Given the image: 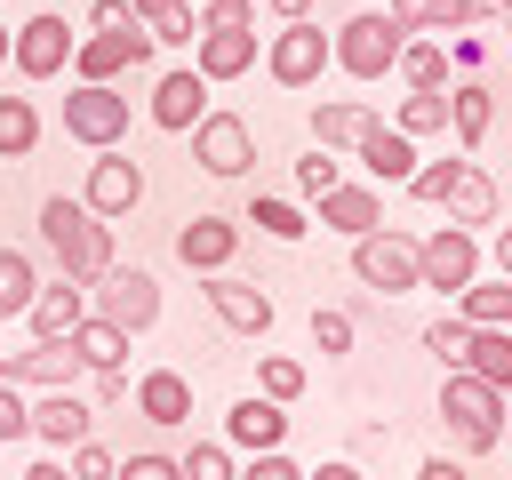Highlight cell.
Here are the masks:
<instances>
[{"instance_id":"d6986e66","label":"cell","mask_w":512,"mask_h":480,"mask_svg":"<svg viewBox=\"0 0 512 480\" xmlns=\"http://www.w3.org/2000/svg\"><path fill=\"white\" fill-rule=\"evenodd\" d=\"M240 256V224L232 216H192V224H176V264L184 272H224Z\"/></svg>"},{"instance_id":"816d5d0a","label":"cell","mask_w":512,"mask_h":480,"mask_svg":"<svg viewBox=\"0 0 512 480\" xmlns=\"http://www.w3.org/2000/svg\"><path fill=\"white\" fill-rule=\"evenodd\" d=\"M264 8H272L280 24H288V16H312V0H264Z\"/></svg>"},{"instance_id":"681fc988","label":"cell","mask_w":512,"mask_h":480,"mask_svg":"<svg viewBox=\"0 0 512 480\" xmlns=\"http://www.w3.org/2000/svg\"><path fill=\"white\" fill-rule=\"evenodd\" d=\"M416 480H464V456H424Z\"/></svg>"},{"instance_id":"7dc6e473","label":"cell","mask_w":512,"mask_h":480,"mask_svg":"<svg viewBox=\"0 0 512 480\" xmlns=\"http://www.w3.org/2000/svg\"><path fill=\"white\" fill-rule=\"evenodd\" d=\"M96 408H112V400H128V368H96V392H88Z\"/></svg>"},{"instance_id":"d4e9b609","label":"cell","mask_w":512,"mask_h":480,"mask_svg":"<svg viewBox=\"0 0 512 480\" xmlns=\"http://www.w3.org/2000/svg\"><path fill=\"white\" fill-rule=\"evenodd\" d=\"M408 32H480L488 24V0H384Z\"/></svg>"},{"instance_id":"e575fe53","label":"cell","mask_w":512,"mask_h":480,"mask_svg":"<svg viewBox=\"0 0 512 480\" xmlns=\"http://www.w3.org/2000/svg\"><path fill=\"white\" fill-rule=\"evenodd\" d=\"M400 136H448V88H408L400 112H392Z\"/></svg>"},{"instance_id":"836d02e7","label":"cell","mask_w":512,"mask_h":480,"mask_svg":"<svg viewBox=\"0 0 512 480\" xmlns=\"http://www.w3.org/2000/svg\"><path fill=\"white\" fill-rule=\"evenodd\" d=\"M128 8H136V24H144L160 48H192V32H200V24H192V0H128Z\"/></svg>"},{"instance_id":"d6a6232c","label":"cell","mask_w":512,"mask_h":480,"mask_svg":"<svg viewBox=\"0 0 512 480\" xmlns=\"http://www.w3.org/2000/svg\"><path fill=\"white\" fill-rule=\"evenodd\" d=\"M32 152H40V104L0 96V160H32Z\"/></svg>"},{"instance_id":"f5cc1de1","label":"cell","mask_w":512,"mask_h":480,"mask_svg":"<svg viewBox=\"0 0 512 480\" xmlns=\"http://www.w3.org/2000/svg\"><path fill=\"white\" fill-rule=\"evenodd\" d=\"M488 24H504V32H512V0H488Z\"/></svg>"},{"instance_id":"7bdbcfd3","label":"cell","mask_w":512,"mask_h":480,"mask_svg":"<svg viewBox=\"0 0 512 480\" xmlns=\"http://www.w3.org/2000/svg\"><path fill=\"white\" fill-rule=\"evenodd\" d=\"M16 440H32V400H24V384H0V448H16Z\"/></svg>"},{"instance_id":"c3c4849f","label":"cell","mask_w":512,"mask_h":480,"mask_svg":"<svg viewBox=\"0 0 512 480\" xmlns=\"http://www.w3.org/2000/svg\"><path fill=\"white\" fill-rule=\"evenodd\" d=\"M128 16H136V8H128V0H96V8H88V32H120V24H128Z\"/></svg>"},{"instance_id":"9c48e42d","label":"cell","mask_w":512,"mask_h":480,"mask_svg":"<svg viewBox=\"0 0 512 480\" xmlns=\"http://www.w3.org/2000/svg\"><path fill=\"white\" fill-rule=\"evenodd\" d=\"M152 48H160V40L128 16L120 32H88V40H72V80H120V72H144Z\"/></svg>"},{"instance_id":"7402d4cb","label":"cell","mask_w":512,"mask_h":480,"mask_svg":"<svg viewBox=\"0 0 512 480\" xmlns=\"http://www.w3.org/2000/svg\"><path fill=\"white\" fill-rule=\"evenodd\" d=\"M192 64H200V80H208V88H224V80L256 72V24H240V32H192Z\"/></svg>"},{"instance_id":"e0dca14e","label":"cell","mask_w":512,"mask_h":480,"mask_svg":"<svg viewBox=\"0 0 512 480\" xmlns=\"http://www.w3.org/2000/svg\"><path fill=\"white\" fill-rule=\"evenodd\" d=\"M128 400H136V416L160 424V432L192 424V376H184V368H144V376L128 384Z\"/></svg>"},{"instance_id":"3957f363","label":"cell","mask_w":512,"mask_h":480,"mask_svg":"<svg viewBox=\"0 0 512 480\" xmlns=\"http://www.w3.org/2000/svg\"><path fill=\"white\" fill-rule=\"evenodd\" d=\"M400 40H408V24H400L392 8H360V16H344V24L328 32V64L352 72V80H384V72L400 64Z\"/></svg>"},{"instance_id":"7a4b0ae2","label":"cell","mask_w":512,"mask_h":480,"mask_svg":"<svg viewBox=\"0 0 512 480\" xmlns=\"http://www.w3.org/2000/svg\"><path fill=\"white\" fill-rule=\"evenodd\" d=\"M504 400H512V392H496L488 376H472V368H440V424L456 432L464 456H488V448L504 440Z\"/></svg>"},{"instance_id":"ffe728a7","label":"cell","mask_w":512,"mask_h":480,"mask_svg":"<svg viewBox=\"0 0 512 480\" xmlns=\"http://www.w3.org/2000/svg\"><path fill=\"white\" fill-rule=\"evenodd\" d=\"M80 312H88V280L56 272V280H40V288H32L24 328H32V336H72V328H80Z\"/></svg>"},{"instance_id":"30bf717a","label":"cell","mask_w":512,"mask_h":480,"mask_svg":"<svg viewBox=\"0 0 512 480\" xmlns=\"http://www.w3.org/2000/svg\"><path fill=\"white\" fill-rule=\"evenodd\" d=\"M264 72H272L280 88H320V72H328V32H320L312 16H288V24L264 40Z\"/></svg>"},{"instance_id":"277c9868","label":"cell","mask_w":512,"mask_h":480,"mask_svg":"<svg viewBox=\"0 0 512 480\" xmlns=\"http://www.w3.org/2000/svg\"><path fill=\"white\" fill-rule=\"evenodd\" d=\"M88 288H96V296H88V312H104V320H112V328H128V336H144V328L160 320V280H152L144 264H120V256H112Z\"/></svg>"},{"instance_id":"f546056e","label":"cell","mask_w":512,"mask_h":480,"mask_svg":"<svg viewBox=\"0 0 512 480\" xmlns=\"http://www.w3.org/2000/svg\"><path fill=\"white\" fill-rule=\"evenodd\" d=\"M456 312H464L472 328H512V280H504V272H496V280L472 272V280L456 288Z\"/></svg>"},{"instance_id":"11a10c76","label":"cell","mask_w":512,"mask_h":480,"mask_svg":"<svg viewBox=\"0 0 512 480\" xmlns=\"http://www.w3.org/2000/svg\"><path fill=\"white\" fill-rule=\"evenodd\" d=\"M496 448H512V408H504V440H496Z\"/></svg>"},{"instance_id":"4fadbf2b","label":"cell","mask_w":512,"mask_h":480,"mask_svg":"<svg viewBox=\"0 0 512 480\" xmlns=\"http://www.w3.org/2000/svg\"><path fill=\"white\" fill-rule=\"evenodd\" d=\"M416 272H424V288L456 296V288L480 272V232H472V224H440L432 240H416Z\"/></svg>"},{"instance_id":"8d00e7d4","label":"cell","mask_w":512,"mask_h":480,"mask_svg":"<svg viewBox=\"0 0 512 480\" xmlns=\"http://www.w3.org/2000/svg\"><path fill=\"white\" fill-rule=\"evenodd\" d=\"M352 344H360L352 312H336V304H312V352H320V360H352Z\"/></svg>"},{"instance_id":"f6af8a7d","label":"cell","mask_w":512,"mask_h":480,"mask_svg":"<svg viewBox=\"0 0 512 480\" xmlns=\"http://www.w3.org/2000/svg\"><path fill=\"white\" fill-rule=\"evenodd\" d=\"M64 456H72V472H80V480H112V472H120V456H112V448H96V440H72Z\"/></svg>"},{"instance_id":"6da1fadb","label":"cell","mask_w":512,"mask_h":480,"mask_svg":"<svg viewBox=\"0 0 512 480\" xmlns=\"http://www.w3.org/2000/svg\"><path fill=\"white\" fill-rule=\"evenodd\" d=\"M40 240H48L56 272H72V280H96V272L112 264V224H104L80 192H48V200H40Z\"/></svg>"},{"instance_id":"44dd1931","label":"cell","mask_w":512,"mask_h":480,"mask_svg":"<svg viewBox=\"0 0 512 480\" xmlns=\"http://www.w3.org/2000/svg\"><path fill=\"white\" fill-rule=\"evenodd\" d=\"M224 440H232L240 456H256V448H280V440H288V400H272V392H248V400H232V416H224Z\"/></svg>"},{"instance_id":"7c38bea8","label":"cell","mask_w":512,"mask_h":480,"mask_svg":"<svg viewBox=\"0 0 512 480\" xmlns=\"http://www.w3.org/2000/svg\"><path fill=\"white\" fill-rule=\"evenodd\" d=\"M72 24L56 16V8H40V16H24L16 24V40H8V64L24 72V80H56V72H72Z\"/></svg>"},{"instance_id":"8992f818","label":"cell","mask_w":512,"mask_h":480,"mask_svg":"<svg viewBox=\"0 0 512 480\" xmlns=\"http://www.w3.org/2000/svg\"><path fill=\"white\" fill-rule=\"evenodd\" d=\"M352 280L376 288V296H408V288H424V272H416V240L392 232V224L360 232V240H352Z\"/></svg>"},{"instance_id":"60d3db41","label":"cell","mask_w":512,"mask_h":480,"mask_svg":"<svg viewBox=\"0 0 512 480\" xmlns=\"http://www.w3.org/2000/svg\"><path fill=\"white\" fill-rule=\"evenodd\" d=\"M184 480H232V440H192V456H176Z\"/></svg>"},{"instance_id":"f1b7e54d","label":"cell","mask_w":512,"mask_h":480,"mask_svg":"<svg viewBox=\"0 0 512 480\" xmlns=\"http://www.w3.org/2000/svg\"><path fill=\"white\" fill-rule=\"evenodd\" d=\"M456 368H472V376H488L496 392H512V328H472Z\"/></svg>"},{"instance_id":"83f0119b","label":"cell","mask_w":512,"mask_h":480,"mask_svg":"<svg viewBox=\"0 0 512 480\" xmlns=\"http://www.w3.org/2000/svg\"><path fill=\"white\" fill-rule=\"evenodd\" d=\"M376 112L360 104V96H328V104H312V144H328V152H352V136L368 128Z\"/></svg>"},{"instance_id":"5b68a950","label":"cell","mask_w":512,"mask_h":480,"mask_svg":"<svg viewBox=\"0 0 512 480\" xmlns=\"http://www.w3.org/2000/svg\"><path fill=\"white\" fill-rule=\"evenodd\" d=\"M64 136L88 144V152L128 144V96H120V80H72V96H64Z\"/></svg>"},{"instance_id":"b9f144b4","label":"cell","mask_w":512,"mask_h":480,"mask_svg":"<svg viewBox=\"0 0 512 480\" xmlns=\"http://www.w3.org/2000/svg\"><path fill=\"white\" fill-rule=\"evenodd\" d=\"M192 24L200 32H240V24H256V0H192Z\"/></svg>"},{"instance_id":"1f68e13d","label":"cell","mask_w":512,"mask_h":480,"mask_svg":"<svg viewBox=\"0 0 512 480\" xmlns=\"http://www.w3.org/2000/svg\"><path fill=\"white\" fill-rule=\"evenodd\" d=\"M248 224H256L264 240H304V232H312V208H304V200H280V192H256V200H248Z\"/></svg>"},{"instance_id":"4316f807","label":"cell","mask_w":512,"mask_h":480,"mask_svg":"<svg viewBox=\"0 0 512 480\" xmlns=\"http://www.w3.org/2000/svg\"><path fill=\"white\" fill-rule=\"evenodd\" d=\"M72 352H80V368H88V376H96V368H128V328H112L104 312H80Z\"/></svg>"},{"instance_id":"cb8c5ba5","label":"cell","mask_w":512,"mask_h":480,"mask_svg":"<svg viewBox=\"0 0 512 480\" xmlns=\"http://www.w3.org/2000/svg\"><path fill=\"white\" fill-rule=\"evenodd\" d=\"M440 208H448V224H496V176L480 168V160H464L456 176H448V192H440Z\"/></svg>"},{"instance_id":"db71d44e","label":"cell","mask_w":512,"mask_h":480,"mask_svg":"<svg viewBox=\"0 0 512 480\" xmlns=\"http://www.w3.org/2000/svg\"><path fill=\"white\" fill-rule=\"evenodd\" d=\"M8 40H16V24H0V64H8Z\"/></svg>"},{"instance_id":"484cf974","label":"cell","mask_w":512,"mask_h":480,"mask_svg":"<svg viewBox=\"0 0 512 480\" xmlns=\"http://www.w3.org/2000/svg\"><path fill=\"white\" fill-rule=\"evenodd\" d=\"M488 128H496V96H488L480 80H456V88H448V136H456V152H480Z\"/></svg>"},{"instance_id":"2e32d148","label":"cell","mask_w":512,"mask_h":480,"mask_svg":"<svg viewBox=\"0 0 512 480\" xmlns=\"http://www.w3.org/2000/svg\"><path fill=\"white\" fill-rule=\"evenodd\" d=\"M152 128H168V136H184L200 112H208V80H200V64H176V72H160L152 80Z\"/></svg>"},{"instance_id":"bcb514c9","label":"cell","mask_w":512,"mask_h":480,"mask_svg":"<svg viewBox=\"0 0 512 480\" xmlns=\"http://www.w3.org/2000/svg\"><path fill=\"white\" fill-rule=\"evenodd\" d=\"M248 480H296V456L288 448H256L248 456Z\"/></svg>"},{"instance_id":"9a60e30c","label":"cell","mask_w":512,"mask_h":480,"mask_svg":"<svg viewBox=\"0 0 512 480\" xmlns=\"http://www.w3.org/2000/svg\"><path fill=\"white\" fill-rule=\"evenodd\" d=\"M88 368H80V352H72V336H32L24 352H0V384H80Z\"/></svg>"},{"instance_id":"4dcf8cb0","label":"cell","mask_w":512,"mask_h":480,"mask_svg":"<svg viewBox=\"0 0 512 480\" xmlns=\"http://www.w3.org/2000/svg\"><path fill=\"white\" fill-rule=\"evenodd\" d=\"M392 72H400L408 88H448V40H432V32H408Z\"/></svg>"},{"instance_id":"74e56055","label":"cell","mask_w":512,"mask_h":480,"mask_svg":"<svg viewBox=\"0 0 512 480\" xmlns=\"http://www.w3.org/2000/svg\"><path fill=\"white\" fill-rule=\"evenodd\" d=\"M256 392L296 400V392H304V360H288V352H256Z\"/></svg>"},{"instance_id":"8fae6325","label":"cell","mask_w":512,"mask_h":480,"mask_svg":"<svg viewBox=\"0 0 512 480\" xmlns=\"http://www.w3.org/2000/svg\"><path fill=\"white\" fill-rule=\"evenodd\" d=\"M80 200H88L104 224L136 216V200H144V160H136L128 144H104V152L88 160V184H80Z\"/></svg>"},{"instance_id":"ee69618b","label":"cell","mask_w":512,"mask_h":480,"mask_svg":"<svg viewBox=\"0 0 512 480\" xmlns=\"http://www.w3.org/2000/svg\"><path fill=\"white\" fill-rule=\"evenodd\" d=\"M120 480H184V464L160 448H136V456H120Z\"/></svg>"},{"instance_id":"d590c367","label":"cell","mask_w":512,"mask_h":480,"mask_svg":"<svg viewBox=\"0 0 512 480\" xmlns=\"http://www.w3.org/2000/svg\"><path fill=\"white\" fill-rule=\"evenodd\" d=\"M32 288H40V264H32L24 248H0V320H24Z\"/></svg>"},{"instance_id":"5bb4252c","label":"cell","mask_w":512,"mask_h":480,"mask_svg":"<svg viewBox=\"0 0 512 480\" xmlns=\"http://www.w3.org/2000/svg\"><path fill=\"white\" fill-rule=\"evenodd\" d=\"M88 424H96V400L80 384H40V400H32V440L40 448H72V440H88Z\"/></svg>"},{"instance_id":"603a6c76","label":"cell","mask_w":512,"mask_h":480,"mask_svg":"<svg viewBox=\"0 0 512 480\" xmlns=\"http://www.w3.org/2000/svg\"><path fill=\"white\" fill-rule=\"evenodd\" d=\"M312 208H320L312 224H328V232H344V240H360V232L384 224V192H376V184H328Z\"/></svg>"},{"instance_id":"f907efd6","label":"cell","mask_w":512,"mask_h":480,"mask_svg":"<svg viewBox=\"0 0 512 480\" xmlns=\"http://www.w3.org/2000/svg\"><path fill=\"white\" fill-rule=\"evenodd\" d=\"M488 256H496V272H504V280H512V224H504V232H496V240H488Z\"/></svg>"},{"instance_id":"52a82bcc","label":"cell","mask_w":512,"mask_h":480,"mask_svg":"<svg viewBox=\"0 0 512 480\" xmlns=\"http://www.w3.org/2000/svg\"><path fill=\"white\" fill-rule=\"evenodd\" d=\"M184 136H192V168H200V176H248V168H256V128H248L240 112H216V104H208Z\"/></svg>"},{"instance_id":"ac0fdd59","label":"cell","mask_w":512,"mask_h":480,"mask_svg":"<svg viewBox=\"0 0 512 480\" xmlns=\"http://www.w3.org/2000/svg\"><path fill=\"white\" fill-rule=\"evenodd\" d=\"M352 160L368 168V184H408V176H416V136H400V128L368 120V128L352 136Z\"/></svg>"},{"instance_id":"f35d334b","label":"cell","mask_w":512,"mask_h":480,"mask_svg":"<svg viewBox=\"0 0 512 480\" xmlns=\"http://www.w3.org/2000/svg\"><path fill=\"white\" fill-rule=\"evenodd\" d=\"M328 184H344V160H336L328 144H312V152L296 160V192H304V200H320Z\"/></svg>"},{"instance_id":"ba28073f","label":"cell","mask_w":512,"mask_h":480,"mask_svg":"<svg viewBox=\"0 0 512 480\" xmlns=\"http://www.w3.org/2000/svg\"><path fill=\"white\" fill-rule=\"evenodd\" d=\"M200 296H208V312H216L232 336H248V344H264L272 320H280V304H272L256 280H240L232 264H224V272H200Z\"/></svg>"},{"instance_id":"ab89813d","label":"cell","mask_w":512,"mask_h":480,"mask_svg":"<svg viewBox=\"0 0 512 480\" xmlns=\"http://www.w3.org/2000/svg\"><path fill=\"white\" fill-rule=\"evenodd\" d=\"M464 336H472V320H464V312H440V320L424 328V352H432L440 368H456V360H464Z\"/></svg>"}]
</instances>
